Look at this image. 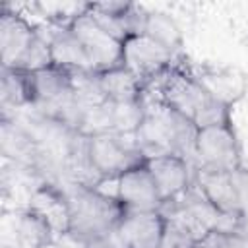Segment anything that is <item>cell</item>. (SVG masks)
Wrapping results in <instances>:
<instances>
[{
	"label": "cell",
	"mask_w": 248,
	"mask_h": 248,
	"mask_svg": "<svg viewBox=\"0 0 248 248\" xmlns=\"http://www.w3.org/2000/svg\"><path fill=\"white\" fill-rule=\"evenodd\" d=\"M221 248H248V231H219Z\"/></svg>",
	"instance_id": "19"
},
{
	"label": "cell",
	"mask_w": 248,
	"mask_h": 248,
	"mask_svg": "<svg viewBox=\"0 0 248 248\" xmlns=\"http://www.w3.org/2000/svg\"><path fill=\"white\" fill-rule=\"evenodd\" d=\"M190 68L207 93L227 108L234 110V105L248 93V76L238 68L217 64H190Z\"/></svg>",
	"instance_id": "13"
},
{
	"label": "cell",
	"mask_w": 248,
	"mask_h": 248,
	"mask_svg": "<svg viewBox=\"0 0 248 248\" xmlns=\"http://www.w3.org/2000/svg\"><path fill=\"white\" fill-rule=\"evenodd\" d=\"M145 163L159 190L163 207L178 202L194 186V167L186 155L161 153L145 157Z\"/></svg>",
	"instance_id": "10"
},
{
	"label": "cell",
	"mask_w": 248,
	"mask_h": 248,
	"mask_svg": "<svg viewBox=\"0 0 248 248\" xmlns=\"http://www.w3.org/2000/svg\"><path fill=\"white\" fill-rule=\"evenodd\" d=\"M43 31L29 21L21 12L8 4L0 10V60L2 68L21 70L31 48L41 39Z\"/></svg>",
	"instance_id": "8"
},
{
	"label": "cell",
	"mask_w": 248,
	"mask_h": 248,
	"mask_svg": "<svg viewBox=\"0 0 248 248\" xmlns=\"http://www.w3.org/2000/svg\"><path fill=\"white\" fill-rule=\"evenodd\" d=\"M50 45L52 62L58 66H64L72 72H83L91 70V64L87 60V54L83 52L78 39L72 35V31L66 25H54V31L46 35Z\"/></svg>",
	"instance_id": "17"
},
{
	"label": "cell",
	"mask_w": 248,
	"mask_h": 248,
	"mask_svg": "<svg viewBox=\"0 0 248 248\" xmlns=\"http://www.w3.org/2000/svg\"><path fill=\"white\" fill-rule=\"evenodd\" d=\"M95 76L107 101H136L145 97L143 83L122 64L108 70H99Z\"/></svg>",
	"instance_id": "16"
},
{
	"label": "cell",
	"mask_w": 248,
	"mask_h": 248,
	"mask_svg": "<svg viewBox=\"0 0 248 248\" xmlns=\"http://www.w3.org/2000/svg\"><path fill=\"white\" fill-rule=\"evenodd\" d=\"M143 35H147L149 39H153L155 43H159L161 46H165L172 56L178 58V54L182 52L184 46V35L182 29L178 25V21L161 10H147L145 12V19H143Z\"/></svg>",
	"instance_id": "18"
},
{
	"label": "cell",
	"mask_w": 248,
	"mask_h": 248,
	"mask_svg": "<svg viewBox=\"0 0 248 248\" xmlns=\"http://www.w3.org/2000/svg\"><path fill=\"white\" fill-rule=\"evenodd\" d=\"M68 196L72 209L68 238L79 244L110 238L126 213V207L114 196L87 182H74Z\"/></svg>",
	"instance_id": "2"
},
{
	"label": "cell",
	"mask_w": 248,
	"mask_h": 248,
	"mask_svg": "<svg viewBox=\"0 0 248 248\" xmlns=\"http://www.w3.org/2000/svg\"><path fill=\"white\" fill-rule=\"evenodd\" d=\"M153 89L157 101L190 120L196 128H203L232 116V108L219 105L194 76L190 62H182L180 56L147 87L145 95Z\"/></svg>",
	"instance_id": "1"
},
{
	"label": "cell",
	"mask_w": 248,
	"mask_h": 248,
	"mask_svg": "<svg viewBox=\"0 0 248 248\" xmlns=\"http://www.w3.org/2000/svg\"><path fill=\"white\" fill-rule=\"evenodd\" d=\"M66 27L87 54L91 70L99 72L122 64V41L93 17V14L87 10V2L70 19V23H66Z\"/></svg>",
	"instance_id": "6"
},
{
	"label": "cell",
	"mask_w": 248,
	"mask_h": 248,
	"mask_svg": "<svg viewBox=\"0 0 248 248\" xmlns=\"http://www.w3.org/2000/svg\"><path fill=\"white\" fill-rule=\"evenodd\" d=\"M108 182L114 184V190L110 196H114L126 207V211L163 209L159 190L153 182V176L147 169L145 159L132 165L130 169L120 172L114 180H108Z\"/></svg>",
	"instance_id": "12"
},
{
	"label": "cell",
	"mask_w": 248,
	"mask_h": 248,
	"mask_svg": "<svg viewBox=\"0 0 248 248\" xmlns=\"http://www.w3.org/2000/svg\"><path fill=\"white\" fill-rule=\"evenodd\" d=\"M174 60L176 56L143 33L128 35L122 41V66H126L143 83L145 91L165 70L172 66Z\"/></svg>",
	"instance_id": "9"
},
{
	"label": "cell",
	"mask_w": 248,
	"mask_h": 248,
	"mask_svg": "<svg viewBox=\"0 0 248 248\" xmlns=\"http://www.w3.org/2000/svg\"><path fill=\"white\" fill-rule=\"evenodd\" d=\"M27 207L43 215L56 236H68L72 225V209H70V196L68 190L52 180H43L31 188L27 198Z\"/></svg>",
	"instance_id": "14"
},
{
	"label": "cell",
	"mask_w": 248,
	"mask_h": 248,
	"mask_svg": "<svg viewBox=\"0 0 248 248\" xmlns=\"http://www.w3.org/2000/svg\"><path fill=\"white\" fill-rule=\"evenodd\" d=\"M192 157L196 161L194 167L246 172L242 143L234 128L232 116L209 126L198 128L194 138Z\"/></svg>",
	"instance_id": "5"
},
{
	"label": "cell",
	"mask_w": 248,
	"mask_h": 248,
	"mask_svg": "<svg viewBox=\"0 0 248 248\" xmlns=\"http://www.w3.org/2000/svg\"><path fill=\"white\" fill-rule=\"evenodd\" d=\"M167 225L163 209L126 211L112 236L120 248H163Z\"/></svg>",
	"instance_id": "11"
},
{
	"label": "cell",
	"mask_w": 248,
	"mask_h": 248,
	"mask_svg": "<svg viewBox=\"0 0 248 248\" xmlns=\"http://www.w3.org/2000/svg\"><path fill=\"white\" fill-rule=\"evenodd\" d=\"M246 172L194 167V186L221 217H246L244 186Z\"/></svg>",
	"instance_id": "7"
},
{
	"label": "cell",
	"mask_w": 248,
	"mask_h": 248,
	"mask_svg": "<svg viewBox=\"0 0 248 248\" xmlns=\"http://www.w3.org/2000/svg\"><path fill=\"white\" fill-rule=\"evenodd\" d=\"M83 159L93 176V184L114 180L120 172L145 159L132 136L116 132H97L83 136Z\"/></svg>",
	"instance_id": "4"
},
{
	"label": "cell",
	"mask_w": 248,
	"mask_h": 248,
	"mask_svg": "<svg viewBox=\"0 0 248 248\" xmlns=\"http://www.w3.org/2000/svg\"><path fill=\"white\" fill-rule=\"evenodd\" d=\"M190 248H221V232L217 229H211L202 236H198L190 244Z\"/></svg>",
	"instance_id": "20"
},
{
	"label": "cell",
	"mask_w": 248,
	"mask_h": 248,
	"mask_svg": "<svg viewBox=\"0 0 248 248\" xmlns=\"http://www.w3.org/2000/svg\"><path fill=\"white\" fill-rule=\"evenodd\" d=\"M8 234L14 240V248H50L56 240V232L48 221L27 205L14 211Z\"/></svg>",
	"instance_id": "15"
},
{
	"label": "cell",
	"mask_w": 248,
	"mask_h": 248,
	"mask_svg": "<svg viewBox=\"0 0 248 248\" xmlns=\"http://www.w3.org/2000/svg\"><path fill=\"white\" fill-rule=\"evenodd\" d=\"M145 116L134 136L136 145L141 149V153L145 157L161 153H180L190 159L198 128L157 99H153L151 103L145 99Z\"/></svg>",
	"instance_id": "3"
}]
</instances>
